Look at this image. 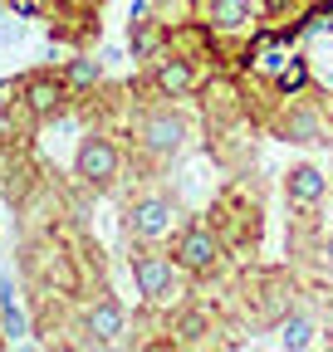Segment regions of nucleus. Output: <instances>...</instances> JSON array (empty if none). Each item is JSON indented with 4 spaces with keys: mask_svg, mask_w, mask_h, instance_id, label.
I'll use <instances>...</instances> for the list:
<instances>
[{
    "mask_svg": "<svg viewBox=\"0 0 333 352\" xmlns=\"http://www.w3.org/2000/svg\"><path fill=\"white\" fill-rule=\"evenodd\" d=\"M64 78H69V88H74V98H78V94H89V88H94V83L103 78V64L83 54V59H74V64L64 69Z\"/></svg>",
    "mask_w": 333,
    "mask_h": 352,
    "instance_id": "f3484780",
    "label": "nucleus"
},
{
    "mask_svg": "<svg viewBox=\"0 0 333 352\" xmlns=\"http://www.w3.org/2000/svg\"><path fill=\"white\" fill-rule=\"evenodd\" d=\"M177 226V201L162 196V191H147L128 206V215H122V235L138 240V245H157L162 235H172Z\"/></svg>",
    "mask_w": 333,
    "mask_h": 352,
    "instance_id": "20e7f679",
    "label": "nucleus"
},
{
    "mask_svg": "<svg viewBox=\"0 0 333 352\" xmlns=\"http://www.w3.org/2000/svg\"><path fill=\"white\" fill-rule=\"evenodd\" d=\"M319 264L333 274V235H323V245H319Z\"/></svg>",
    "mask_w": 333,
    "mask_h": 352,
    "instance_id": "6ab92c4d",
    "label": "nucleus"
},
{
    "mask_svg": "<svg viewBox=\"0 0 333 352\" xmlns=\"http://www.w3.org/2000/svg\"><path fill=\"white\" fill-rule=\"evenodd\" d=\"M74 176H78L83 191L108 196L118 186V176H122V152L113 147V138H103V132H83V142L74 152Z\"/></svg>",
    "mask_w": 333,
    "mask_h": 352,
    "instance_id": "f03ea898",
    "label": "nucleus"
},
{
    "mask_svg": "<svg viewBox=\"0 0 333 352\" xmlns=\"http://www.w3.org/2000/svg\"><path fill=\"white\" fill-rule=\"evenodd\" d=\"M128 270H133L138 294H142L147 303H172V294H177V270H182L172 254L138 250V254H128Z\"/></svg>",
    "mask_w": 333,
    "mask_h": 352,
    "instance_id": "0eeeda50",
    "label": "nucleus"
},
{
    "mask_svg": "<svg viewBox=\"0 0 333 352\" xmlns=\"http://www.w3.org/2000/svg\"><path fill=\"white\" fill-rule=\"evenodd\" d=\"M152 88H157L162 98H186V94H196L191 59H186V54H177V50H166V54L157 59V69H152Z\"/></svg>",
    "mask_w": 333,
    "mask_h": 352,
    "instance_id": "f8f14e48",
    "label": "nucleus"
},
{
    "mask_svg": "<svg viewBox=\"0 0 333 352\" xmlns=\"http://www.w3.org/2000/svg\"><path fill=\"white\" fill-rule=\"evenodd\" d=\"M177 347H201V342H211V314L206 308H186V314L177 318Z\"/></svg>",
    "mask_w": 333,
    "mask_h": 352,
    "instance_id": "2eb2a0df",
    "label": "nucleus"
},
{
    "mask_svg": "<svg viewBox=\"0 0 333 352\" xmlns=\"http://www.w3.org/2000/svg\"><path fill=\"white\" fill-rule=\"evenodd\" d=\"M186 118L177 113V108H152V113H142V127H138V138H142V147L157 157V162H172V157H182V147H186Z\"/></svg>",
    "mask_w": 333,
    "mask_h": 352,
    "instance_id": "6e6552de",
    "label": "nucleus"
},
{
    "mask_svg": "<svg viewBox=\"0 0 333 352\" xmlns=\"http://www.w3.org/2000/svg\"><path fill=\"white\" fill-rule=\"evenodd\" d=\"M314 333H319V328H314L309 314H284V318H279V342H284V347H314Z\"/></svg>",
    "mask_w": 333,
    "mask_h": 352,
    "instance_id": "dca6fc26",
    "label": "nucleus"
},
{
    "mask_svg": "<svg viewBox=\"0 0 333 352\" xmlns=\"http://www.w3.org/2000/svg\"><path fill=\"white\" fill-rule=\"evenodd\" d=\"M323 196H328V176H323L319 166L299 162V166L284 171V201L294 206V210H319Z\"/></svg>",
    "mask_w": 333,
    "mask_h": 352,
    "instance_id": "9d476101",
    "label": "nucleus"
},
{
    "mask_svg": "<svg viewBox=\"0 0 333 352\" xmlns=\"http://www.w3.org/2000/svg\"><path fill=\"white\" fill-rule=\"evenodd\" d=\"M304 34H333V0H314L309 15L299 20V39Z\"/></svg>",
    "mask_w": 333,
    "mask_h": 352,
    "instance_id": "a211bd4d",
    "label": "nucleus"
},
{
    "mask_svg": "<svg viewBox=\"0 0 333 352\" xmlns=\"http://www.w3.org/2000/svg\"><path fill=\"white\" fill-rule=\"evenodd\" d=\"M83 333H89V347H108L122 333V303L113 294H98L89 308H83Z\"/></svg>",
    "mask_w": 333,
    "mask_h": 352,
    "instance_id": "9b49d317",
    "label": "nucleus"
},
{
    "mask_svg": "<svg viewBox=\"0 0 333 352\" xmlns=\"http://www.w3.org/2000/svg\"><path fill=\"white\" fill-rule=\"evenodd\" d=\"M201 15H206V25H211V30L235 34V30H245L250 20H255V6H250V0H206Z\"/></svg>",
    "mask_w": 333,
    "mask_h": 352,
    "instance_id": "ddd939ff",
    "label": "nucleus"
},
{
    "mask_svg": "<svg viewBox=\"0 0 333 352\" xmlns=\"http://www.w3.org/2000/svg\"><path fill=\"white\" fill-rule=\"evenodd\" d=\"M25 270L45 284V289H54V294H78V264H74V254L64 250V245H54V240H45L39 250H30L25 254Z\"/></svg>",
    "mask_w": 333,
    "mask_h": 352,
    "instance_id": "1a4fd4ad",
    "label": "nucleus"
},
{
    "mask_svg": "<svg viewBox=\"0 0 333 352\" xmlns=\"http://www.w3.org/2000/svg\"><path fill=\"white\" fill-rule=\"evenodd\" d=\"M294 298H299V284L289 270H255L245 279V303H250V318L265 323V328H279L284 314H294Z\"/></svg>",
    "mask_w": 333,
    "mask_h": 352,
    "instance_id": "f257e3e1",
    "label": "nucleus"
},
{
    "mask_svg": "<svg viewBox=\"0 0 333 352\" xmlns=\"http://www.w3.org/2000/svg\"><path fill=\"white\" fill-rule=\"evenodd\" d=\"M275 127V138L284 142H299V147H319V142H333V118H323V108L299 94V98H289V108L270 122Z\"/></svg>",
    "mask_w": 333,
    "mask_h": 352,
    "instance_id": "7ed1b4c3",
    "label": "nucleus"
},
{
    "mask_svg": "<svg viewBox=\"0 0 333 352\" xmlns=\"http://www.w3.org/2000/svg\"><path fill=\"white\" fill-rule=\"evenodd\" d=\"M309 83H314V74H309V59H304V54H294V59H289V64L270 78V88H275L279 98H299V94H309Z\"/></svg>",
    "mask_w": 333,
    "mask_h": 352,
    "instance_id": "4468645a",
    "label": "nucleus"
},
{
    "mask_svg": "<svg viewBox=\"0 0 333 352\" xmlns=\"http://www.w3.org/2000/svg\"><path fill=\"white\" fill-rule=\"evenodd\" d=\"M221 230L211 226V220H186L177 245H172V259L182 264L186 274H211L216 264H221Z\"/></svg>",
    "mask_w": 333,
    "mask_h": 352,
    "instance_id": "39448f33",
    "label": "nucleus"
},
{
    "mask_svg": "<svg viewBox=\"0 0 333 352\" xmlns=\"http://www.w3.org/2000/svg\"><path fill=\"white\" fill-rule=\"evenodd\" d=\"M20 98H25V108H30L39 122H54V118L69 113L74 88H69V78L54 74V69H30V74L20 78Z\"/></svg>",
    "mask_w": 333,
    "mask_h": 352,
    "instance_id": "423d86ee",
    "label": "nucleus"
}]
</instances>
